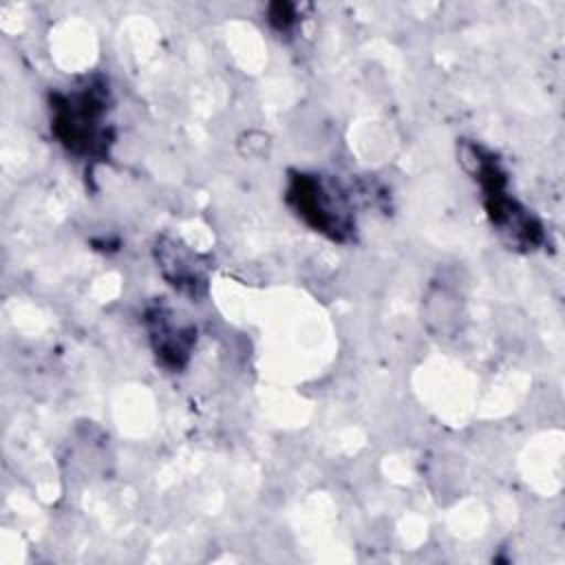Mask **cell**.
<instances>
[{"label": "cell", "instance_id": "obj_1", "mask_svg": "<svg viewBox=\"0 0 565 565\" xmlns=\"http://www.w3.org/2000/svg\"><path fill=\"white\" fill-rule=\"evenodd\" d=\"M475 157V177L481 183L486 207L492 223L508 234L514 243L534 245L539 241V225L516 205L514 199L505 192V177L492 157H483L479 148H472Z\"/></svg>", "mask_w": 565, "mask_h": 565}, {"label": "cell", "instance_id": "obj_2", "mask_svg": "<svg viewBox=\"0 0 565 565\" xmlns=\"http://www.w3.org/2000/svg\"><path fill=\"white\" fill-rule=\"evenodd\" d=\"M104 104L93 90L62 97L55 106L53 128L62 143L75 152H88L99 137Z\"/></svg>", "mask_w": 565, "mask_h": 565}, {"label": "cell", "instance_id": "obj_3", "mask_svg": "<svg viewBox=\"0 0 565 565\" xmlns=\"http://www.w3.org/2000/svg\"><path fill=\"white\" fill-rule=\"evenodd\" d=\"M329 194L331 192L316 177L309 174L294 177L289 188V199L294 207L309 225L320 232H329L331 236H340V232H344L347 227L344 212L340 205H333Z\"/></svg>", "mask_w": 565, "mask_h": 565}]
</instances>
